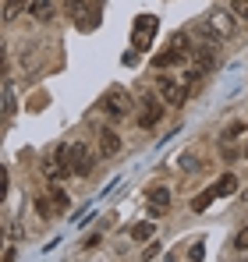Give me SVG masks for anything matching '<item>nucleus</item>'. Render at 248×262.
<instances>
[{"mask_svg": "<svg viewBox=\"0 0 248 262\" xmlns=\"http://www.w3.org/2000/svg\"><path fill=\"white\" fill-rule=\"evenodd\" d=\"M64 160H68V170L75 177H89L92 174V163H96V156H92V149H89L85 142L64 145Z\"/></svg>", "mask_w": 248, "mask_h": 262, "instance_id": "obj_1", "label": "nucleus"}, {"mask_svg": "<svg viewBox=\"0 0 248 262\" xmlns=\"http://www.w3.org/2000/svg\"><path fill=\"white\" fill-rule=\"evenodd\" d=\"M156 92H160V99H163L167 106H181L188 99V82L174 78V75H160L156 78Z\"/></svg>", "mask_w": 248, "mask_h": 262, "instance_id": "obj_2", "label": "nucleus"}, {"mask_svg": "<svg viewBox=\"0 0 248 262\" xmlns=\"http://www.w3.org/2000/svg\"><path fill=\"white\" fill-rule=\"evenodd\" d=\"M131 96H128V89H121V85H110L107 89V96H103V110L110 114V117H128L131 114Z\"/></svg>", "mask_w": 248, "mask_h": 262, "instance_id": "obj_3", "label": "nucleus"}, {"mask_svg": "<svg viewBox=\"0 0 248 262\" xmlns=\"http://www.w3.org/2000/svg\"><path fill=\"white\" fill-rule=\"evenodd\" d=\"M156 29H160V21L153 18V14H138L135 18V29H131V39L138 50H149L153 46V36H156Z\"/></svg>", "mask_w": 248, "mask_h": 262, "instance_id": "obj_4", "label": "nucleus"}, {"mask_svg": "<svg viewBox=\"0 0 248 262\" xmlns=\"http://www.w3.org/2000/svg\"><path fill=\"white\" fill-rule=\"evenodd\" d=\"M216 64H220V57H216V43H202V46L192 50V68H195L199 75L216 71Z\"/></svg>", "mask_w": 248, "mask_h": 262, "instance_id": "obj_5", "label": "nucleus"}, {"mask_svg": "<svg viewBox=\"0 0 248 262\" xmlns=\"http://www.w3.org/2000/svg\"><path fill=\"white\" fill-rule=\"evenodd\" d=\"M167 114V103L163 99H146L142 110H138V128H156Z\"/></svg>", "mask_w": 248, "mask_h": 262, "instance_id": "obj_6", "label": "nucleus"}, {"mask_svg": "<svg viewBox=\"0 0 248 262\" xmlns=\"http://www.w3.org/2000/svg\"><path fill=\"white\" fill-rule=\"evenodd\" d=\"M234 18H238L234 11H220V7H216V11L209 14L206 21L213 25V29H216V32H220V36H234V29H238V25H234Z\"/></svg>", "mask_w": 248, "mask_h": 262, "instance_id": "obj_7", "label": "nucleus"}, {"mask_svg": "<svg viewBox=\"0 0 248 262\" xmlns=\"http://www.w3.org/2000/svg\"><path fill=\"white\" fill-rule=\"evenodd\" d=\"M117 152H121V135L103 128L99 131V156H117Z\"/></svg>", "mask_w": 248, "mask_h": 262, "instance_id": "obj_8", "label": "nucleus"}, {"mask_svg": "<svg viewBox=\"0 0 248 262\" xmlns=\"http://www.w3.org/2000/svg\"><path fill=\"white\" fill-rule=\"evenodd\" d=\"M146 202H149V209H153V213H163L167 206H170V191H167L163 184H156V188H149V191H146Z\"/></svg>", "mask_w": 248, "mask_h": 262, "instance_id": "obj_9", "label": "nucleus"}, {"mask_svg": "<svg viewBox=\"0 0 248 262\" xmlns=\"http://www.w3.org/2000/svg\"><path fill=\"white\" fill-rule=\"evenodd\" d=\"M209 191H213L216 199H227V195H234V191H238V177H234V174H223L213 188H209Z\"/></svg>", "mask_w": 248, "mask_h": 262, "instance_id": "obj_10", "label": "nucleus"}, {"mask_svg": "<svg viewBox=\"0 0 248 262\" xmlns=\"http://www.w3.org/2000/svg\"><path fill=\"white\" fill-rule=\"evenodd\" d=\"M29 14L36 18V21H53V0H32V7H29Z\"/></svg>", "mask_w": 248, "mask_h": 262, "instance_id": "obj_11", "label": "nucleus"}, {"mask_svg": "<svg viewBox=\"0 0 248 262\" xmlns=\"http://www.w3.org/2000/svg\"><path fill=\"white\" fill-rule=\"evenodd\" d=\"M46 195H50V202H53V213H68V206H71V202H68V191H64V188H57V184H53Z\"/></svg>", "mask_w": 248, "mask_h": 262, "instance_id": "obj_12", "label": "nucleus"}, {"mask_svg": "<svg viewBox=\"0 0 248 262\" xmlns=\"http://www.w3.org/2000/svg\"><path fill=\"white\" fill-rule=\"evenodd\" d=\"M170 50H174V53H181V57H188V53H192L188 32H174V36H170Z\"/></svg>", "mask_w": 248, "mask_h": 262, "instance_id": "obj_13", "label": "nucleus"}, {"mask_svg": "<svg viewBox=\"0 0 248 262\" xmlns=\"http://www.w3.org/2000/svg\"><path fill=\"white\" fill-rule=\"evenodd\" d=\"M29 7H32V0H7V4H4V18L11 21V18H18L22 11H29Z\"/></svg>", "mask_w": 248, "mask_h": 262, "instance_id": "obj_14", "label": "nucleus"}, {"mask_svg": "<svg viewBox=\"0 0 248 262\" xmlns=\"http://www.w3.org/2000/svg\"><path fill=\"white\" fill-rule=\"evenodd\" d=\"M177 60H184V57H181V53H174V50H170V53H156V57H153V68H156V71H163V68H174Z\"/></svg>", "mask_w": 248, "mask_h": 262, "instance_id": "obj_15", "label": "nucleus"}, {"mask_svg": "<svg viewBox=\"0 0 248 262\" xmlns=\"http://www.w3.org/2000/svg\"><path fill=\"white\" fill-rule=\"evenodd\" d=\"M14 106H18V103H14V85H11V82H4V117H11V114H14Z\"/></svg>", "mask_w": 248, "mask_h": 262, "instance_id": "obj_16", "label": "nucleus"}, {"mask_svg": "<svg viewBox=\"0 0 248 262\" xmlns=\"http://www.w3.org/2000/svg\"><path fill=\"white\" fill-rule=\"evenodd\" d=\"M131 237H135V241H149V237H153V223H138V227L131 230Z\"/></svg>", "mask_w": 248, "mask_h": 262, "instance_id": "obj_17", "label": "nucleus"}, {"mask_svg": "<svg viewBox=\"0 0 248 262\" xmlns=\"http://www.w3.org/2000/svg\"><path fill=\"white\" fill-rule=\"evenodd\" d=\"M231 11L238 14V21H248V0H231Z\"/></svg>", "mask_w": 248, "mask_h": 262, "instance_id": "obj_18", "label": "nucleus"}, {"mask_svg": "<svg viewBox=\"0 0 248 262\" xmlns=\"http://www.w3.org/2000/svg\"><path fill=\"white\" fill-rule=\"evenodd\" d=\"M213 199H216L213 191H206V195H199V199H192V209H206V206L213 202Z\"/></svg>", "mask_w": 248, "mask_h": 262, "instance_id": "obj_19", "label": "nucleus"}, {"mask_svg": "<svg viewBox=\"0 0 248 262\" xmlns=\"http://www.w3.org/2000/svg\"><path fill=\"white\" fill-rule=\"evenodd\" d=\"M234 248H238V252H245V248H248V227H245V230H238V237H234Z\"/></svg>", "mask_w": 248, "mask_h": 262, "instance_id": "obj_20", "label": "nucleus"}, {"mask_svg": "<svg viewBox=\"0 0 248 262\" xmlns=\"http://www.w3.org/2000/svg\"><path fill=\"white\" fill-rule=\"evenodd\" d=\"M181 167H184V170H199V160H195L192 152H184V156H181Z\"/></svg>", "mask_w": 248, "mask_h": 262, "instance_id": "obj_21", "label": "nucleus"}, {"mask_svg": "<svg viewBox=\"0 0 248 262\" xmlns=\"http://www.w3.org/2000/svg\"><path fill=\"white\" fill-rule=\"evenodd\" d=\"M238 131H241V124H231L227 135H223V142H234V138H238Z\"/></svg>", "mask_w": 248, "mask_h": 262, "instance_id": "obj_22", "label": "nucleus"}, {"mask_svg": "<svg viewBox=\"0 0 248 262\" xmlns=\"http://www.w3.org/2000/svg\"><path fill=\"white\" fill-rule=\"evenodd\" d=\"M188 259H202V245H192L188 248Z\"/></svg>", "mask_w": 248, "mask_h": 262, "instance_id": "obj_23", "label": "nucleus"}, {"mask_svg": "<svg viewBox=\"0 0 248 262\" xmlns=\"http://www.w3.org/2000/svg\"><path fill=\"white\" fill-rule=\"evenodd\" d=\"M241 195H245V202H248V191H241Z\"/></svg>", "mask_w": 248, "mask_h": 262, "instance_id": "obj_24", "label": "nucleus"}]
</instances>
